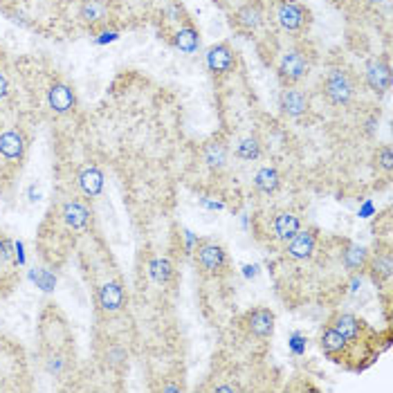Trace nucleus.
Listing matches in <instances>:
<instances>
[{"instance_id": "0eeeda50", "label": "nucleus", "mask_w": 393, "mask_h": 393, "mask_svg": "<svg viewBox=\"0 0 393 393\" xmlns=\"http://www.w3.org/2000/svg\"><path fill=\"white\" fill-rule=\"evenodd\" d=\"M364 81L375 94H384L391 88V66L387 57H375L364 68Z\"/></svg>"}, {"instance_id": "7ed1b4c3", "label": "nucleus", "mask_w": 393, "mask_h": 393, "mask_svg": "<svg viewBox=\"0 0 393 393\" xmlns=\"http://www.w3.org/2000/svg\"><path fill=\"white\" fill-rule=\"evenodd\" d=\"M321 90H324V97L333 106H348L357 94V79L351 70L342 66L330 68L324 81H321Z\"/></svg>"}, {"instance_id": "39448f33", "label": "nucleus", "mask_w": 393, "mask_h": 393, "mask_svg": "<svg viewBox=\"0 0 393 393\" xmlns=\"http://www.w3.org/2000/svg\"><path fill=\"white\" fill-rule=\"evenodd\" d=\"M265 23L263 0H248L232 14V28L241 34H254Z\"/></svg>"}, {"instance_id": "a878e982", "label": "nucleus", "mask_w": 393, "mask_h": 393, "mask_svg": "<svg viewBox=\"0 0 393 393\" xmlns=\"http://www.w3.org/2000/svg\"><path fill=\"white\" fill-rule=\"evenodd\" d=\"M151 270H148V272H151V276L155 279L157 283H167L169 279H171V274H173V270H171V265H169V261H162V259H155V261H151V265H148Z\"/></svg>"}, {"instance_id": "cd10ccee", "label": "nucleus", "mask_w": 393, "mask_h": 393, "mask_svg": "<svg viewBox=\"0 0 393 393\" xmlns=\"http://www.w3.org/2000/svg\"><path fill=\"white\" fill-rule=\"evenodd\" d=\"M14 259V243L10 239H0V263H12Z\"/></svg>"}, {"instance_id": "20e7f679", "label": "nucleus", "mask_w": 393, "mask_h": 393, "mask_svg": "<svg viewBox=\"0 0 393 393\" xmlns=\"http://www.w3.org/2000/svg\"><path fill=\"white\" fill-rule=\"evenodd\" d=\"M196 265L205 276H221L227 272V252L214 241H203L196 250Z\"/></svg>"}, {"instance_id": "2eb2a0df", "label": "nucleus", "mask_w": 393, "mask_h": 393, "mask_svg": "<svg viewBox=\"0 0 393 393\" xmlns=\"http://www.w3.org/2000/svg\"><path fill=\"white\" fill-rule=\"evenodd\" d=\"M48 103H50L52 110L59 112V115L70 112L74 108V92H72V88L66 85V83H54L48 90Z\"/></svg>"}, {"instance_id": "f257e3e1", "label": "nucleus", "mask_w": 393, "mask_h": 393, "mask_svg": "<svg viewBox=\"0 0 393 393\" xmlns=\"http://www.w3.org/2000/svg\"><path fill=\"white\" fill-rule=\"evenodd\" d=\"M270 14L281 32L290 34V37H303L312 25L310 10L299 0H274Z\"/></svg>"}, {"instance_id": "6e6552de", "label": "nucleus", "mask_w": 393, "mask_h": 393, "mask_svg": "<svg viewBox=\"0 0 393 393\" xmlns=\"http://www.w3.org/2000/svg\"><path fill=\"white\" fill-rule=\"evenodd\" d=\"M314 248H317V232L299 230L290 241H285V256L292 261H305L314 254Z\"/></svg>"}, {"instance_id": "6ab92c4d", "label": "nucleus", "mask_w": 393, "mask_h": 393, "mask_svg": "<svg viewBox=\"0 0 393 393\" xmlns=\"http://www.w3.org/2000/svg\"><path fill=\"white\" fill-rule=\"evenodd\" d=\"M79 19L85 25H99L108 19V5L103 0H83Z\"/></svg>"}, {"instance_id": "ddd939ff", "label": "nucleus", "mask_w": 393, "mask_h": 393, "mask_svg": "<svg viewBox=\"0 0 393 393\" xmlns=\"http://www.w3.org/2000/svg\"><path fill=\"white\" fill-rule=\"evenodd\" d=\"M279 106H281V112L288 117H301L303 112H308L310 108V97L299 88H285L281 92V99H279Z\"/></svg>"}, {"instance_id": "b1692460", "label": "nucleus", "mask_w": 393, "mask_h": 393, "mask_svg": "<svg viewBox=\"0 0 393 393\" xmlns=\"http://www.w3.org/2000/svg\"><path fill=\"white\" fill-rule=\"evenodd\" d=\"M254 185H256L259 191H263V194L270 196V194H274V191L279 189V185H281V178H279L276 169L265 167V169H261V171L256 173Z\"/></svg>"}, {"instance_id": "5701e85b", "label": "nucleus", "mask_w": 393, "mask_h": 393, "mask_svg": "<svg viewBox=\"0 0 393 393\" xmlns=\"http://www.w3.org/2000/svg\"><path fill=\"white\" fill-rule=\"evenodd\" d=\"M25 151V144H23V135L16 133V130H7V133L0 135V153H3L7 160H16L21 157Z\"/></svg>"}, {"instance_id": "bb28decb", "label": "nucleus", "mask_w": 393, "mask_h": 393, "mask_svg": "<svg viewBox=\"0 0 393 393\" xmlns=\"http://www.w3.org/2000/svg\"><path fill=\"white\" fill-rule=\"evenodd\" d=\"M32 279L34 281H39L43 290H52L54 288V276H52L50 272H46V270H37V272H32Z\"/></svg>"}, {"instance_id": "c85d7f7f", "label": "nucleus", "mask_w": 393, "mask_h": 393, "mask_svg": "<svg viewBox=\"0 0 393 393\" xmlns=\"http://www.w3.org/2000/svg\"><path fill=\"white\" fill-rule=\"evenodd\" d=\"M389 0H355L353 10H378L380 5H387Z\"/></svg>"}, {"instance_id": "423d86ee", "label": "nucleus", "mask_w": 393, "mask_h": 393, "mask_svg": "<svg viewBox=\"0 0 393 393\" xmlns=\"http://www.w3.org/2000/svg\"><path fill=\"white\" fill-rule=\"evenodd\" d=\"M319 346H321V351H324V355L328 357V360L339 362V364L346 362L348 357H351V351H353V346L348 344V339L339 333L333 324H328L324 330H321Z\"/></svg>"}, {"instance_id": "393cba45", "label": "nucleus", "mask_w": 393, "mask_h": 393, "mask_svg": "<svg viewBox=\"0 0 393 393\" xmlns=\"http://www.w3.org/2000/svg\"><path fill=\"white\" fill-rule=\"evenodd\" d=\"M236 155L241 157V160H256V157L261 155V144L256 137H248L243 139V142L239 144V148H236Z\"/></svg>"}, {"instance_id": "aec40b11", "label": "nucleus", "mask_w": 393, "mask_h": 393, "mask_svg": "<svg viewBox=\"0 0 393 393\" xmlns=\"http://www.w3.org/2000/svg\"><path fill=\"white\" fill-rule=\"evenodd\" d=\"M173 46H176L178 50H182V52H187V54L196 52L198 46H200V37H198L194 25H191V23L182 25V28L173 34Z\"/></svg>"}, {"instance_id": "f3484780", "label": "nucleus", "mask_w": 393, "mask_h": 393, "mask_svg": "<svg viewBox=\"0 0 393 393\" xmlns=\"http://www.w3.org/2000/svg\"><path fill=\"white\" fill-rule=\"evenodd\" d=\"M369 254L371 252L366 248L355 245V243H346V248L342 252V263L348 272H362V270H366V263H369Z\"/></svg>"}, {"instance_id": "c756f323", "label": "nucleus", "mask_w": 393, "mask_h": 393, "mask_svg": "<svg viewBox=\"0 0 393 393\" xmlns=\"http://www.w3.org/2000/svg\"><path fill=\"white\" fill-rule=\"evenodd\" d=\"M378 155H380V164H382V169L391 171V162H393V157H391V148H389V146H382L380 151H378Z\"/></svg>"}, {"instance_id": "4be33fe9", "label": "nucleus", "mask_w": 393, "mask_h": 393, "mask_svg": "<svg viewBox=\"0 0 393 393\" xmlns=\"http://www.w3.org/2000/svg\"><path fill=\"white\" fill-rule=\"evenodd\" d=\"M79 185H81L83 194L88 196H99L103 189V173L97 167H88L79 173Z\"/></svg>"}, {"instance_id": "9b49d317", "label": "nucleus", "mask_w": 393, "mask_h": 393, "mask_svg": "<svg viewBox=\"0 0 393 393\" xmlns=\"http://www.w3.org/2000/svg\"><path fill=\"white\" fill-rule=\"evenodd\" d=\"M339 333H342L346 339H348V344L351 346H357V344H364L366 339H364V333H366V324L362 319H357L353 317V314H348V312H339L333 317V321H330Z\"/></svg>"}, {"instance_id": "4468645a", "label": "nucleus", "mask_w": 393, "mask_h": 393, "mask_svg": "<svg viewBox=\"0 0 393 393\" xmlns=\"http://www.w3.org/2000/svg\"><path fill=\"white\" fill-rule=\"evenodd\" d=\"M203 160L212 171H223L227 167V160H230V148L223 142V139H209L203 146Z\"/></svg>"}, {"instance_id": "412c9836", "label": "nucleus", "mask_w": 393, "mask_h": 393, "mask_svg": "<svg viewBox=\"0 0 393 393\" xmlns=\"http://www.w3.org/2000/svg\"><path fill=\"white\" fill-rule=\"evenodd\" d=\"M63 221L72 227V230H83L90 221V212L85 209L79 200H72L63 207Z\"/></svg>"}, {"instance_id": "1a4fd4ad", "label": "nucleus", "mask_w": 393, "mask_h": 393, "mask_svg": "<svg viewBox=\"0 0 393 393\" xmlns=\"http://www.w3.org/2000/svg\"><path fill=\"white\" fill-rule=\"evenodd\" d=\"M245 328L250 335L268 339L274 333V312L270 308H254L245 314Z\"/></svg>"}, {"instance_id": "7c9ffc66", "label": "nucleus", "mask_w": 393, "mask_h": 393, "mask_svg": "<svg viewBox=\"0 0 393 393\" xmlns=\"http://www.w3.org/2000/svg\"><path fill=\"white\" fill-rule=\"evenodd\" d=\"M110 41H117V32H108V30H103L101 34H99V39H97V43L99 46H103V43H110Z\"/></svg>"}, {"instance_id": "2f4dec72", "label": "nucleus", "mask_w": 393, "mask_h": 393, "mask_svg": "<svg viewBox=\"0 0 393 393\" xmlns=\"http://www.w3.org/2000/svg\"><path fill=\"white\" fill-rule=\"evenodd\" d=\"M335 7H339V10H353L355 0H330Z\"/></svg>"}, {"instance_id": "a211bd4d", "label": "nucleus", "mask_w": 393, "mask_h": 393, "mask_svg": "<svg viewBox=\"0 0 393 393\" xmlns=\"http://www.w3.org/2000/svg\"><path fill=\"white\" fill-rule=\"evenodd\" d=\"M97 296H99V305H101L103 310H108V312L119 310L121 305H124V299H126L124 288H121L119 283H115V281H110V283H106V285H101Z\"/></svg>"}, {"instance_id": "473e14b6", "label": "nucleus", "mask_w": 393, "mask_h": 393, "mask_svg": "<svg viewBox=\"0 0 393 393\" xmlns=\"http://www.w3.org/2000/svg\"><path fill=\"white\" fill-rule=\"evenodd\" d=\"M7 90H10V83H7L5 74H0V99L7 97Z\"/></svg>"}, {"instance_id": "dca6fc26", "label": "nucleus", "mask_w": 393, "mask_h": 393, "mask_svg": "<svg viewBox=\"0 0 393 393\" xmlns=\"http://www.w3.org/2000/svg\"><path fill=\"white\" fill-rule=\"evenodd\" d=\"M299 230H301V221L294 214L281 212L272 218V239L276 241H290Z\"/></svg>"}, {"instance_id": "9d476101", "label": "nucleus", "mask_w": 393, "mask_h": 393, "mask_svg": "<svg viewBox=\"0 0 393 393\" xmlns=\"http://www.w3.org/2000/svg\"><path fill=\"white\" fill-rule=\"evenodd\" d=\"M234 52L232 48L227 46V43H218V46L209 48L207 52V66H209V72H212L214 77H225L230 74L234 70Z\"/></svg>"}, {"instance_id": "f03ea898", "label": "nucleus", "mask_w": 393, "mask_h": 393, "mask_svg": "<svg viewBox=\"0 0 393 393\" xmlns=\"http://www.w3.org/2000/svg\"><path fill=\"white\" fill-rule=\"evenodd\" d=\"M314 63V54L305 46H294L285 50L276 63V77L283 88H292L310 72Z\"/></svg>"}, {"instance_id": "f8f14e48", "label": "nucleus", "mask_w": 393, "mask_h": 393, "mask_svg": "<svg viewBox=\"0 0 393 393\" xmlns=\"http://www.w3.org/2000/svg\"><path fill=\"white\" fill-rule=\"evenodd\" d=\"M366 270H369V274L375 283H382V281H389L391 279V272H393V263H391V248L384 245V248H378L369 254V263H366Z\"/></svg>"}]
</instances>
